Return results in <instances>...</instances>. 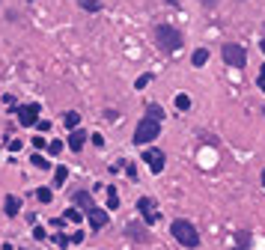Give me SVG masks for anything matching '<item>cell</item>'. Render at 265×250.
<instances>
[{
	"label": "cell",
	"instance_id": "cell-15",
	"mask_svg": "<svg viewBox=\"0 0 265 250\" xmlns=\"http://www.w3.org/2000/svg\"><path fill=\"white\" fill-rule=\"evenodd\" d=\"M81 3V9H87V12H99L101 9V0H78Z\"/></svg>",
	"mask_w": 265,
	"mask_h": 250
},
{
	"label": "cell",
	"instance_id": "cell-12",
	"mask_svg": "<svg viewBox=\"0 0 265 250\" xmlns=\"http://www.w3.org/2000/svg\"><path fill=\"white\" fill-rule=\"evenodd\" d=\"M3 209H6V215H9V218H15V215H18V209H21V200H18V197H6Z\"/></svg>",
	"mask_w": 265,
	"mask_h": 250
},
{
	"label": "cell",
	"instance_id": "cell-9",
	"mask_svg": "<svg viewBox=\"0 0 265 250\" xmlns=\"http://www.w3.org/2000/svg\"><path fill=\"white\" fill-rule=\"evenodd\" d=\"M84 143H87V134H84L81 128H75V131L69 134V149H72V152H81Z\"/></svg>",
	"mask_w": 265,
	"mask_h": 250
},
{
	"label": "cell",
	"instance_id": "cell-2",
	"mask_svg": "<svg viewBox=\"0 0 265 250\" xmlns=\"http://www.w3.org/2000/svg\"><path fill=\"white\" fill-rule=\"evenodd\" d=\"M158 134H161V122L152 119V116H143V119L137 122V128H134V143H137V146L152 143V140H158Z\"/></svg>",
	"mask_w": 265,
	"mask_h": 250
},
{
	"label": "cell",
	"instance_id": "cell-34",
	"mask_svg": "<svg viewBox=\"0 0 265 250\" xmlns=\"http://www.w3.org/2000/svg\"><path fill=\"white\" fill-rule=\"evenodd\" d=\"M259 87H262V93H265V81H259Z\"/></svg>",
	"mask_w": 265,
	"mask_h": 250
},
{
	"label": "cell",
	"instance_id": "cell-17",
	"mask_svg": "<svg viewBox=\"0 0 265 250\" xmlns=\"http://www.w3.org/2000/svg\"><path fill=\"white\" fill-rule=\"evenodd\" d=\"M235 241H238L235 247H247V244H250V232H247V229H241V232H235Z\"/></svg>",
	"mask_w": 265,
	"mask_h": 250
},
{
	"label": "cell",
	"instance_id": "cell-5",
	"mask_svg": "<svg viewBox=\"0 0 265 250\" xmlns=\"http://www.w3.org/2000/svg\"><path fill=\"white\" fill-rule=\"evenodd\" d=\"M39 113H42V107L36 104V101H30V104H18V122L21 125H39Z\"/></svg>",
	"mask_w": 265,
	"mask_h": 250
},
{
	"label": "cell",
	"instance_id": "cell-23",
	"mask_svg": "<svg viewBox=\"0 0 265 250\" xmlns=\"http://www.w3.org/2000/svg\"><path fill=\"white\" fill-rule=\"evenodd\" d=\"M66 218L72 220V223H81V220H84V215H81L78 209H69V212H66Z\"/></svg>",
	"mask_w": 265,
	"mask_h": 250
},
{
	"label": "cell",
	"instance_id": "cell-18",
	"mask_svg": "<svg viewBox=\"0 0 265 250\" xmlns=\"http://www.w3.org/2000/svg\"><path fill=\"white\" fill-rule=\"evenodd\" d=\"M66 176H69V170H66V167H57V170H54V185L60 188L63 182H66Z\"/></svg>",
	"mask_w": 265,
	"mask_h": 250
},
{
	"label": "cell",
	"instance_id": "cell-30",
	"mask_svg": "<svg viewBox=\"0 0 265 250\" xmlns=\"http://www.w3.org/2000/svg\"><path fill=\"white\" fill-rule=\"evenodd\" d=\"M90 140H93V143H96V146H99V149H101V146H104V137H101V134H93V137H90Z\"/></svg>",
	"mask_w": 265,
	"mask_h": 250
},
{
	"label": "cell",
	"instance_id": "cell-22",
	"mask_svg": "<svg viewBox=\"0 0 265 250\" xmlns=\"http://www.w3.org/2000/svg\"><path fill=\"white\" fill-rule=\"evenodd\" d=\"M30 164H33V167H39V170H48V167H51V164H48L42 155H33V161H30Z\"/></svg>",
	"mask_w": 265,
	"mask_h": 250
},
{
	"label": "cell",
	"instance_id": "cell-16",
	"mask_svg": "<svg viewBox=\"0 0 265 250\" xmlns=\"http://www.w3.org/2000/svg\"><path fill=\"white\" fill-rule=\"evenodd\" d=\"M206 62H209V51H206V48H197V51H194V66H206Z\"/></svg>",
	"mask_w": 265,
	"mask_h": 250
},
{
	"label": "cell",
	"instance_id": "cell-19",
	"mask_svg": "<svg viewBox=\"0 0 265 250\" xmlns=\"http://www.w3.org/2000/svg\"><path fill=\"white\" fill-rule=\"evenodd\" d=\"M119 206V194L113 188H107V209H116Z\"/></svg>",
	"mask_w": 265,
	"mask_h": 250
},
{
	"label": "cell",
	"instance_id": "cell-1",
	"mask_svg": "<svg viewBox=\"0 0 265 250\" xmlns=\"http://www.w3.org/2000/svg\"><path fill=\"white\" fill-rule=\"evenodd\" d=\"M170 232H173V238L182 244V247H200V232H197V226L191 223V220H185V218H179V220H173V226H170Z\"/></svg>",
	"mask_w": 265,
	"mask_h": 250
},
{
	"label": "cell",
	"instance_id": "cell-31",
	"mask_svg": "<svg viewBox=\"0 0 265 250\" xmlns=\"http://www.w3.org/2000/svg\"><path fill=\"white\" fill-rule=\"evenodd\" d=\"M259 81H265V66H262V72H259Z\"/></svg>",
	"mask_w": 265,
	"mask_h": 250
},
{
	"label": "cell",
	"instance_id": "cell-4",
	"mask_svg": "<svg viewBox=\"0 0 265 250\" xmlns=\"http://www.w3.org/2000/svg\"><path fill=\"white\" fill-rule=\"evenodd\" d=\"M221 57L227 66L232 69H244V62H247V51L241 48V45H235V42H227L224 48H221Z\"/></svg>",
	"mask_w": 265,
	"mask_h": 250
},
{
	"label": "cell",
	"instance_id": "cell-28",
	"mask_svg": "<svg viewBox=\"0 0 265 250\" xmlns=\"http://www.w3.org/2000/svg\"><path fill=\"white\" fill-rule=\"evenodd\" d=\"M125 173H128L131 179H137V167H134V164H128V161H125Z\"/></svg>",
	"mask_w": 265,
	"mask_h": 250
},
{
	"label": "cell",
	"instance_id": "cell-20",
	"mask_svg": "<svg viewBox=\"0 0 265 250\" xmlns=\"http://www.w3.org/2000/svg\"><path fill=\"white\" fill-rule=\"evenodd\" d=\"M51 197H54V194H51L48 188H39V191H36V200H39V203H51Z\"/></svg>",
	"mask_w": 265,
	"mask_h": 250
},
{
	"label": "cell",
	"instance_id": "cell-3",
	"mask_svg": "<svg viewBox=\"0 0 265 250\" xmlns=\"http://www.w3.org/2000/svg\"><path fill=\"white\" fill-rule=\"evenodd\" d=\"M155 39H158V45H161L164 51H179V48L185 45L182 33L176 30L173 24H158V27H155Z\"/></svg>",
	"mask_w": 265,
	"mask_h": 250
},
{
	"label": "cell",
	"instance_id": "cell-35",
	"mask_svg": "<svg viewBox=\"0 0 265 250\" xmlns=\"http://www.w3.org/2000/svg\"><path fill=\"white\" fill-rule=\"evenodd\" d=\"M262 188H265V170H262Z\"/></svg>",
	"mask_w": 265,
	"mask_h": 250
},
{
	"label": "cell",
	"instance_id": "cell-7",
	"mask_svg": "<svg viewBox=\"0 0 265 250\" xmlns=\"http://www.w3.org/2000/svg\"><path fill=\"white\" fill-rule=\"evenodd\" d=\"M137 212H140V218L146 220V223H155V220H158L155 203H152L149 197H140V200H137Z\"/></svg>",
	"mask_w": 265,
	"mask_h": 250
},
{
	"label": "cell",
	"instance_id": "cell-29",
	"mask_svg": "<svg viewBox=\"0 0 265 250\" xmlns=\"http://www.w3.org/2000/svg\"><path fill=\"white\" fill-rule=\"evenodd\" d=\"M57 244H60V247H69V244H72V238H66V235H57Z\"/></svg>",
	"mask_w": 265,
	"mask_h": 250
},
{
	"label": "cell",
	"instance_id": "cell-24",
	"mask_svg": "<svg viewBox=\"0 0 265 250\" xmlns=\"http://www.w3.org/2000/svg\"><path fill=\"white\" fill-rule=\"evenodd\" d=\"M48 152H51V155H60V152H63V143H60V140L48 143Z\"/></svg>",
	"mask_w": 265,
	"mask_h": 250
},
{
	"label": "cell",
	"instance_id": "cell-25",
	"mask_svg": "<svg viewBox=\"0 0 265 250\" xmlns=\"http://www.w3.org/2000/svg\"><path fill=\"white\" fill-rule=\"evenodd\" d=\"M149 81H152V78H149V75H143V78H137V84H134V87H137V90H143Z\"/></svg>",
	"mask_w": 265,
	"mask_h": 250
},
{
	"label": "cell",
	"instance_id": "cell-6",
	"mask_svg": "<svg viewBox=\"0 0 265 250\" xmlns=\"http://www.w3.org/2000/svg\"><path fill=\"white\" fill-rule=\"evenodd\" d=\"M143 164H149V170L152 173H161L167 164V155L161 149H143Z\"/></svg>",
	"mask_w": 265,
	"mask_h": 250
},
{
	"label": "cell",
	"instance_id": "cell-10",
	"mask_svg": "<svg viewBox=\"0 0 265 250\" xmlns=\"http://www.w3.org/2000/svg\"><path fill=\"white\" fill-rule=\"evenodd\" d=\"M75 203H78V206H81L84 212H93V209H96V203H93L90 191H78V194H75Z\"/></svg>",
	"mask_w": 265,
	"mask_h": 250
},
{
	"label": "cell",
	"instance_id": "cell-13",
	"mask_svg": "<svg viewBox=\"0 0 265 250\" xmlns=\"http://www.w3.org/2000/svg\"><path fill=\"white\" fill-rule=\"evenodd\" d=\"M63 122H66V128H69V131H75V128L81 125V113H75V110H69L66 116H63Z\"/></svg>",
	"mask_w": 265,
	"mask_h": 250
},
{
	"label": "cell",
	"instance_id": "cell-21",
	"mask_svg": "<svg viewBox=\"0 0 265 250\" xmlns=\"http://www.w3.org/2000/svg\"><path fill=\"white\" fill-rule=\"evenodd\" d=\"M176 107H179V110H188V107H191V98H188L185 93L176 95Z\"/></svg>",
	"mask_w": 265,
	"mask_h": 250
},
{
	"label": "cell",
	"instance_id": "cell-11",
	"mask_svg": "<svg viewBox=\"0 0 265 250\" xmlns=\"http://www.w3.org/2000/svg\"><path fill=\"white\" fill-rule=\"evenodd\" d=\"M125 232H128L131 238H137V241H149V235H146V229H143L140 223H128V226H125Z\"/></svg>",
	"mask_w": 265,
	"mask_h": 250
},
{
	"label": "cell",
	"instance_id": "cell-14",
	"mask_svg": "<svg viewBox=\"0 0 265 250\" xmlns=\"http://www.w3.org/2000/svg\"><path fill=\"white\" fill-rule=\"evenodd\" d=\"M146 116H152V119L161 122V119H164V107H161V104H149V107H146Z\"/></svg>",
	"mask_w": 265,
	"mask_h": 250
},
{
	"label": "cell",
	"instance_id": "cell-8",
	"mask_svg": "<svg viewBox=\"0 0 265 250\" xmlns=\"http://www.w3.org/2000/svg\"><path fill=\"white\" fill-rule=\"evenodd\" d=\"M87 218H90V226H93V229H104V226H107V212L99 209V206H96L93 212H87Z\"/></svg>",
	"mask_w": 265,
	"mask_h": 250
},
{
	"label": "cell",
	"instance_id": "cell-33",
	"mask_svg": "<svg viewBox=\"0 0 265 250\" xmlns=\"http://www.w3.org/2000/svg\"><path fill=\"white\" fill-rule=\"evenodd\" d=\"M167 3H170V6H176V3H179V0H167Z\"/></svg>",
	"mask_w": 265,
	"mask_h": 250
},
{
	"label": "cell",
	"instance_id": "cell-26",
	"mask_svg": "<svg viewBox=\"0 0 265 250\" xmlns=\"http://www.w3.org/2000/svg\"><path fill=\"white\" fill-rule=\"evenodd\" d=\"M33 146H36V149H48V140H42V137H33Z\"/></svg>",
	"mask_w": 265,
	"mask_h": 250
},
{
	"label": "cell",
	"instance_id": "cell-32",
	"mask_svg": "<svg viewBox=\"0 0 265 250\" xmlns=\"http://www.w3.org/2000/svg\"><path fill=\"white\" fill-rule=\"evenodd\" d=\"M259 48H262V54H265V36H262V42H259Z\"/></svg>",
	"mask_w": 265,
	"mask_h": 250
},
{
	"label": "cell",
	"instance_id": "cell-36",
	"mask_svg": "<svg viewBox=\"0 0 265 250\" xmlns=\"http://www.w3.org/2000/svg\"><path fill=\"white\" fill-rule=\"evenodd\" d=\"M232 250H247V247H232Z\"/></svg>",
	"mask_w": 265,
	"mask_h": 250
},
{
	"label": "cell",
	"instance_id": "cell-27",
	"mask_svg": "<svg viewBox=\"0 0 265 250\" xmlns=\"http://www.w3.org/2000/svg\"><path fill=\"white\" fill-rule=\"evenodd\" d=\"M33 238L36 241H45V229H42V226H36L33 229Z\"/></svg>",
	"mask_w": 265,
	"mask_h": 250
}]
</instances>
